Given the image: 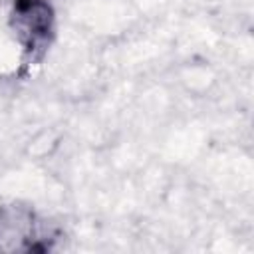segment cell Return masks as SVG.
<instances>
[{
  "label": "cell",
  "instance_id": "obj_1",
  "mask_svg": "<svg viewBox=\"0 0 254 254\" xmlns=\"http://www.w3.org/2000/svg\"><path fill=\"white\" fill-rule=\"evenodd\" d=\"M10 26L24 48L26 64H38L54 36V8L48 0H14Z\"/></svg>",
  "mask_w": 254,
  "mask_h": 254
},
{
  "label": "cell",
  "instance_id": "obj_2",
  "mask_svg": "<svg viewBox=\"0 0 254 254\" xmlns=\"http://www.w3.org/2000/svg\"><path fill=\"white\" fill-rule=\"evenodd\" d=\"M42 220L30 206L4 204L0 206V250L14 252H46L52 248L56 234L40 224Z\"/></svg>",
  "mask_w": 254,
  "mask_h": 254
}]
</instances>
